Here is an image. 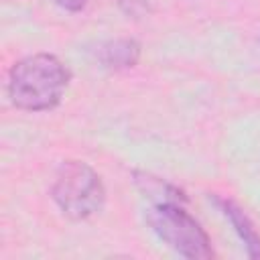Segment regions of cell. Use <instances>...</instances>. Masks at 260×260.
<instances>
[{
    "label": "cell",
    "instance_id": "2",
    "mask_svg": "<svg viewBox=\"0 0 260 260\" xmlns=\"http://www.w3.org/2000/svg\"><path fill=\"white\" fill-rule=\"evenodd\" d=\"M150 230L177 254L191 260H207L213 256L211 240L199 221L183 207V203H154L146 213Z\"/></svg>",
    "mask_w": 260,
    "mask_h": 260
},
{
    "label": "cell",
    "instance_id": "5",
    "mask_svg": "<svg viewBox=\"0 0 260 260\" xmlns=\"http://www.w3.org/2000/svg\"><path fill=\"white\" fill-rule=\"evenodd\" d=\"M140 59V43L134 39H114L102 45L100 61L108 69H128Z\"/></svg>",
    "mask_w": 260,
    "mask_h": 260
},
{
    "label": "cell",
    "instance_id": "1",
    "mask_svg": "<svg viewBox=\"0 0 260 260\" xmlns=\"http://www.w3.org/2000/svg\"><path fill=\"white\" fill-rule=\"evenodd\" d=\"M71 73L61 59L35 53L16 61L8 73L10 102L26 112H47L59 106Z\"/></svg>",
    "mask_w": 260,
    "mask_h": 260
},
{
    "label": "cell",
    "instance_id": "4",
    "mask_svg": "<svg viewBox=\"0 0 260 260\" xmlns=\"http://www.w3.org/2000/svg\"><path fill=\"white\" fill-rule=\"evenodd\" d=\"M211 201L217 205V209L221 211V215L232 223L234 232L238 234V238L242 240L246 252L250 258H260V234L258 230L254 228L252 219L248 217V213L236 205L232 199H225V197H211Z\"/></svg>",
    "mask_w": 260,
    "mask_h": 260
},
{
    "label": "cell",
    "instance_id": "7",
    "mask_svg": "<svg viewBox=\"0 0 260 260\" xmlns=\"http://www.w3.org/2000/svg\"><path fill=\"white\" fill-rule=\"evenodd\" d=\"M120 8L128 16H134V18H138V16H142V14L148 12L146 0H120Z\"/></svg>",
    "mask_w": 260,
    "mask_h": 260
},
{
    "label": "cell",
    "instance_id": "3",
    "mask_svg": "<svg viewBox=\"0 0 260 260\" xmlns=\"http://www.w3.org/2000/svg\"><path fill=\"white\" fill-rule=\"evenodd\" d=\"M51 195L61 213L75 221L98 213L106 201L100 175L81 160H67L59 167Z\"/></svg>",
    "mask_w": 260,
    "mask_h": 260
},
{
    "label": "cell",
    "instance_id": "8",
    "mask_svg": "<svg viewBox=\"0 0 260 260\" xmlns=\"http://www.w3.org/2000/svg\"><path fill=\"white\" fill-rule=\"evenodd\" d=\"M53 2L57 6H61L63 10H67V12H79L87 6L89 0H53Z\"/></svg>",
    "mask_w": 260,
    "mask_h": 260
},
{
    "label": "cell",
    "instance_id": "6",
    "mask_svg": "<svg viewBox=\"0 0 260 260\" xmlns=\"http://www.w3.org/2000/svg\"><path fill=\"white\" fill-rule=\"evenodd\" d=\"M134 181L138 185V189L148 195L150 199H154V203H165V201H173V203H185L187 197L181 189H177L175 185L167 183L165 179L152 177L148 173H134Z\"/></svg>",
    "mask_w": 260,
    "mask_h": 260
}]
</instances>
